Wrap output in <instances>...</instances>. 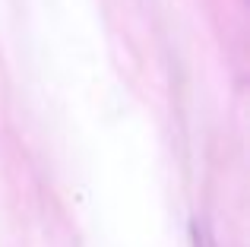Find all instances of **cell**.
Returning <instances> with one entry per match:
<instances>
[]
</instances>
